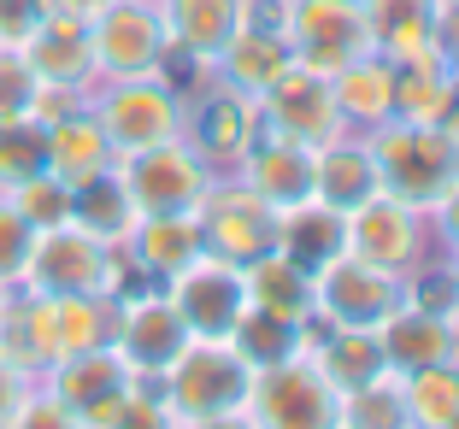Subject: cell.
Listing matches in <instances>:
<instances>
[{
  "label": "cell",
  "mask_w": 459,
  "mask_h": 429,
  "mask_svg": "<svg viewBox=\"0 0 459 429\" xmlns=\"http://www.w3.org/2000/svg\"><path fill=\"white\" fill-rule=\"evenodd\" d=\"M6 295H13V288H0V306H6Z\"/></svg>",
  "instance_id": "681fc988"
},
{
  "label": "cell",
  "mask_w": 459,
  "mask_h": 429,
  "mask_svg": "<svg viewBox=\"0 0 459 429\" xmlns=\"http://www.w3.org/2000/svg\"><path fill=\"white\" fill-rule=\"evenodd\" d=\"M41 376H48V394H54L59 406H71L89 429L107 424L124 406V394L135 389V371L124 365V353L112 347V341L107 347H89V353H71V359H54Z\"/></svg>",
  "instance_id": "8fae6325"
},
{
  "label": "cell",
  "mask_w": 459,
  "mask_h": 429,
  "mask_svg": "<svg viewBox=\"0 0 459 429\" xmlns=\"http://www.w3.org/2000/svg\"><path fill=\"white\" fill-rule=\"evenodd\" d=\"M112 165H118V153H112L107 130H100V118L89 107H77L59 124H48V176H59L65 188L95 183V176L112 171Z\"/></svg>",
  "instance_id": "ffe728a7"
},
{
  "label": "cell",
  "mask_w": 459,
  "mask_h": 429,
  "mask_svg": "<svg viewBox=\"0 0 459 429\" xmlns=\"http://www.w3.org/2000/svg\"><path fill=\"white\" fill-rule=\"evenodd\" d=\"M71 224H82L89 236H100V242H124V236H130L135 229V206H130V194H124L118 171L71 188Z\"/></svg>",
  "instance_id": "4dcf8cb0"
},
{
  "label": "cell",
  "mask_w": 459,
  "mask_h": 429,
  "mask_svg": "<svg viewBox=\"0 0 459 429\" xmlns=\"http://www.w3.org/2000/svg\"><path fill=\"white\" fill-rule=\"evenodd\" d=\"M336 89V107L348 130H377V124L394 118V65L383 54H359L330 77Z\"/></svg>",
  "instance_id": "d4e9b609"
},
{
  "label": "cell",
  "mask_w": 459,
  "mask_h": 429,
  "mask_svg": "<svg viewBox=\"0 0 459 429\" xmlns=\"http://www.w3.org/2000/svg\"><path fill=\"white\" fill-rule=\"evenodd\" d=\"M30 247H36V229H30L24 212L0 194V288H18V277H24V265H30Z\"/></svg>",
  "instance_id": "f35d334b"
},
{
  "label": "cell",
  "mask_w": 459,
  "mask_h": 429,
  "mask_svg": "<svg viewBox=\"0 0 459 429\" xmlns=\"http://www.w3.org/2000/svg\"><path fill=\"white\" fill-rule=\"evenodd\" d=\"M277 206H265L242 176H224V183H206L201 206H195V224H201V247L224 265L247 270L254 259L277 253Z\"/></svg>",
  "instance_id": "3957f363"
},
{
  "label": "cell",
  "mask_w": 459,
  "mask_h": 429,
  "mask_svg": "<svg viewBox=\"0 0 459 429\" xmlns=\"http://www.w3.org/2000/svg\"><path fill=\"white\" fill-rule=\"evenodd\" d=\"M247 389H254V365L230 347V336H195L165 371V400L177 417L242 412Z\"/></svg>",
  "instance_id": "7a4b0ae2"
},
{
  "label": "cell",
  "mask_w": 459,
  "mask_h": 429,
  "mask_svg": "<svg viewBox=\"0 0 459 429\" xmlns=\"http://www.w3.org/2000/svg\"><path fill=\"white\" fill-rule=\"evenodd\" d=\"M89 112L100 118L112 153H142L153 142H171L183 135V94L171 89L165 77H124L107 82L100 94H89Z\"/></svg>",
  "instance_id": "8992f818"
},
{
  "label": "cell",
  "mask_w": 459,
  "mask_h": 429,
  "mask_svg": "<svg viewBox=\"0 0 459 429\" xmlns=\"http://www.w3.org/2000/svg\"><path fill=\"white\" fill-rule=\"evenodd\" d=\"M447 77H454V94H459V47L447 54Z\"/></svg>",
  "instance_id": "7dc6e473"
},
{
  "label": "cell",
  "mask_w": 459,
  "mask_h": 429,
  "mask_svg": "<svg viewBox=\"0 0 459 429\" xmlns=\"http://www.w3.org/2000/svg\"><path fill=\"white\" fill-rule=\"evenodd\" d=\"M100 429H183V417L165 400V376H135V389Z\"/></svg>",
  "instance_id": "d590c367"
},
{
  "label": "cell",
  "mask_w": 459,
  "mask_h": 429,
  "mask_svg": "<svg viewBox=\"0 0 459 429\" xmlns=\"http://www.w3.org/2000/svg\"><path fill=\"white\" fill-rule=\"evenodd\" d=\"M230 347L242 353L254 371H271L300 353V323L277 318V312H259V306H242V318L230 323Z\"/></svg>",
  "instance_id": "1f68e13d"
},
{
  "label": "cell",
  "mask_w": 459,
  "mask_h": 429,
  "mask_svg": "<svg viewBox=\"0 0 459 429\" xmlns=\"http://www.w3.org/2000/svg\"><path fill=\"white\" fill-rule=\"evenodd\" d=\"M447 282H454V323H459V247H447Z\"/></svg>",
  "instance_id": "bcb514c9"
},
{
  "label": "cell",
  "mask_w": 459,
  "mask_h": 429,
  "mask_svg": "<svg viewBox=\"0 0 459 429\" xmlns=\"http://www.w3.org/2000/svg\"><path fill=\"white\" fill-rule=\"evenodd\" d=\"M312 300H318V312H325L336 330H377L389 312L406 306V288H401L394 270L342 253L312 277Z\"/></svg>",
  "instance_id": "9c48e42d"
},
{
  "label": "cell",
  "mask_w": 459,
  "mask_h": 429,
  "mask_svg": "<svg viewBox=\"0 0 459 429\" xmlns=\"http://www.w3.org/2000/svg\"><path fill=\"white\" fill-rule=\"evenodd\" d=\"M30 394V376L24 371H13V365L0 359V429H6V417L18 412V400Z\"/></svg>",
  "instance_id": "7bdbcfd3"
},
{
  "label": "cell",
  "mask_w": 459,
  "mask_h": 429,
  "mask_svg": "<svg viewBox=\"0 0 459 429\" xmlns=\"http://www.w3.org/2000/svg\"><path fill=\"white\" fill-rule=\"evenodd\" d=\"M48 171V124H0V194Z\"/></svg>",
  "instance_id": "e575fe53"
},
{
  "label": "cell",
  "mask_w": 459,
  "mask_h": 429,
  "mask_svg": "<svg viewBox=\"0 0 459 429\" xmlns=\"http://www.w3.org/2000/svg\"><path fill=\"white\" fill-rule=\"evenodd\" d=\"M259 118H265V130L295 135L307 148H325V142H336V135L348 130L330 77L325 71H307V65H289L283 77L259 94Z\"/></svg>",
  "instance_id": "30bf717a"
},
{
  "label": "cell",
  "mask_w": 459,
  "mask_h": 429,
  "mask_svg": "<svg viewBox=\"0 0 459 429\" xmlns=\"http://www.w3.org/2000/svg\"><path fill=\"white\" fill-rule=\"evenodd\" d=\"M160 18L171 47L195 54L201 65H218V54L242 30V0H160Z\"/></svg>",
  "instance_id": "603a6c76"
},
{
  "label": "cell",
  "mask_w": 459,
  "mask_h": 429,
  "mask_svg": "<svg viewBox=\"0 0 459 429\" xmlns=\"http://www.w3.org/2000/svg\"><path fill=\"white\" fill-rule=\"evenodd\" d=\"M295 65V54H289V41L277 36V30H236V41H230L224 54H218V77H224V89L236 94H265L271 82L283 77V71Z\"/></svg>",
  "instance_id": "4316f807"
},
{
  "label": "cell",
  "mask_w": 459,
  "mask_h": 429,
  "mask_svg": "<svg viewBox=\"0 0 459 429\" xmlns=\"http://www.w3.org/2000/svg\"><path fill=\"white\" fill-rule=\"evenodd\" d=\"M406 429H412V424H406Z\"/></svg>",
  "instance_id": "f907efd6"
},
{
  "label": "cell",
  "mask_w": 459,
  "mask_h": 429,
  "mask_svg": "<svg viewBox=\"0 0 459 429\" xmlns=\"http://www.w3.org/2000/svg\"><path fill=\"white\" fill-rule=\"evenodd\" d=\"M336 429H342V424H336Z\"/></svg>",
  "instance_id": "816d5d0a"
},
{
  "label": "cell",
  "mask_w": 459,
  "mask_h": 429,
  "mask_svg": "<svg viewBox=\"0 0 459 429\" xmlns=\"http://www.w3.org/2000/svg\"><path fill=\"white\" fill-rule=\"evenodd\" d=\"M242 412L254 429H336L342 394L330 389V376L307 353H295V359L271 365V371H254Z\"/></svg>",
  "instance_id": "5b68a950"
},
{
  "label": "cell",
  "mask_w": 459,
  "mask_h": 429,
  "mask_svg": "<svg viewBox=\"0 0 459 429\" xmlns=\"http://www.w3.org/2000/svg\"><path fill=\"white\" fill-rule=\"evenodd\" d=\"M259 135H265V118H259L254 94L212 89V94L183 100V142H189L212 171H218V165H242Z\"/></svg>",
  "instance_id": "7c38bea8"
},
{
  "label": "cell",
  "mask_w": 459,
  "mask_h": 429,
  "mask_svg": "<svg viewBox=\"0 0 459 429\" xmlns=\"http://www.w3.org/2000/svg\"><path fill=\"white\" fill-rule=\"evenodd\" d=\"M112 171H118V183H124V194H130L135 218L195 212L201 194H206V183H212V165H206L183 135L153 142V148H142V153H124Z\"/></svg>",
  "instance_id": "277c9868"
},
{
  "label": "cell",
  "mask_w": 459,
  "mask_h": 429,
  "mask_svg": "<svg viewBox=\"0 0 459 429\" xmlns=\"http://www.w3.org/2000/svg\"><path fill=\"white\" fill-rule=\"evenodd\" d=\"M165 295H171L177 312H183L189 336H230V323L242 318V306H247L242 270L224 265V259H212V253H201L189 270H177V277L165 282Z\"/></svg>",
  "instance_id": "9a60e30c"
},
{
  "label": "cell",
  "mask_w": 459,
  "mask_h": 429,
  "mask_svg": "<svg viewBox=\"0 0 459 429\" xmlns=\"http://www.w3.org/2000/svg\"><path fill=\"white\" fill-rule=\"evenodd\" d=\"M130 259L148 270L153 282H171L177 270H189L195 259L206 253L201 247V224L195 212H165V218H135V229L124 236Z\"/></svg>",
  "instance_id": "cb8c5ba5"
},
{
  "label": "cell",
  "mask_w": 459,
  "mask_h": 429,
  "mask_svg": "<svg viewBox=\"0 0 459 429\" xmlns=\"http://www.w3.org/2000/svg\"><path fill=\"white\" fill-rule=\"evenodd\" d=\"M189 323H183V312L171 306V295H130L118 300V330H112V347L124 353V365H130L135 376H165L171 371V359L183 347H189Z\"/></svg>",
  "instance_id": "5bb4252c"
},
{
  "label": "cell",
  "mask_w": 459,
  "mask_h": 429,
  "mask_svg": "<svg viewBox=\"0 0 459 429\" xmlns=\"http://www.w3.org/2000/svg\"><path fill=\"white\" fill-rule=\"evenodd\" d=\"M359 6H365V24H371V47L389 65H412V59L442 54L436 47V0H359Z\"/></svg>",
  "instance_id": "44dd1931"
},
{
  "label": "cell",
  "mask_w": 459,
  "mask_h": 429,
  "mask_svg": "<svg viewBox=\"0 0 459 429\" xmlns=\"http://www.w3.org/2000/svg\"><path fill=\"white\" fill-rule=\"evenodd\" d=\"M41 13H48V0H0V47H18L41 24Z\"/></svg>",
  "instance_id": "60d3db41"
},
{
  "label": "cell",
  "mask_w": 459,
  "mask_h": 429,
  "mask_svg": "<svg viewBox=\"0 0 459 429\" xmlns=\"http://www.w3.org/2000/svg\"><path fill=\"white\" fill-rule=\"evenodd\" d=\"M342 429H406V394H401V371H377L359 389H342Z\"/></svg>",
  "instance_id": "836d02e7"
},
{
  "label": "cell",
  "mask_w": 459,
  "mask_h": 429,
  "mask_svg": "<svg viewBox=\"0 0 459 429\" xmlns=\"http://www.w3.org/2000/svg\"><path fill=\"white\" fill-rule=\"evenodd\" d=\"M242 183L254 188L265 206L289 212V206L312 201V188H318V148H307V142H295V135L265 130L242 159Z\"/></svg>",
  "instance_id": "2e32d148"
},
{
  "label": "cell",
  "mask_w": 459,
  "mask_h": 429,
  "mask_svg": "<svg viewBox=\"0 0 459 429\" xmlns=\"http://www.w3.org/2000/svg\"><path fill=\"white\" fill-rule=\"evenodd\" d=\"M442 429H459V412H454V417H447V424H442Z\"/></svg>",
  "instance_id": "c3c4849f"
},
{
  "label": "cell",
  "mask_w": 459,
  "mask_h": 429,
  "mask_svg": "<svg viewBox=\"0 0 459 429\" xmlns=\"http://www.w3.org/2000/svg\"><path fill=\"white\" fill-rule=\"evenodd\" d=\"M401 394H406V424L412 429H442L459 412V359L401 371Z\"/></svg>",
  "instance_id": "d6a6232c"
},
{
  "label": "cell",
  "mask_w": 459,
  "mask_h": 429,
  "mask_svg": "<svg viewBox=\"0 0 459 429\" xmlns=\"http://www.w3.org/2000/svg\"><path fill=\"white\" fill-rule=\"evenodd\" d=\"M377 341H383V359H389L394 371H424V365L459 359V323L447 318V312L401 306L377 323Z\"/></svg>",
  "instance_id": "d6986e66"
},
{
  "label": "cell",
  "mask_w": 459,
  "mask_h": 429,
  "mask_svg": "<svg viewBox=\"0 0 459 429\" xmlns=\"http://www.w3.org/2000/svg\"><path fill=\"white\" fill-rule=\"evenodd\" d=\"M36 300V323H41V353L48 365L71 359V353H89V347H107L112 330H118V300L112 295H59V300Z\"/></svg>",
  "instance_id": "ac0fdd59"
},
{
  "label": "cell",
  "mask_w": 459,
  "mask_h": 429,
  "mask_svg": "<svg viewBox=\"0 0 459 429\" xmlns=\"http://www.w3.org/2000/svg\"><path fill=\"white\" fill-rule=\"evenodd\" d=\"M183 429H254L247 412H212V417H183Z\"/></svg>",
  "instance_id": "ee69618b"
},
{
  "label": "cell",
  "mask_w": 459,
  "mask_h": 429,
  "mask_svg": "<svg viewBox=\"0 0 459 429\" xmlns=\"http://www.w3.org/2000/svg\"><path fill=\"white\" fill-rule=\"evenodd\" d=\"M348 253L406 277V270L424 259V212L377 188L371 201H359L348 212Z\"/></svg>",
  "instance_id": "4fadbf2b"
},
{
  "label": "cell",
  "mask_w": 459,
  "mask_h": 429,
  "mask_svg": "<svg viewBox=\"0 0 459 429\" xmlns=\"http://www.w3.org/2000/svg\"><path fill=\"white\" fill-rule=\"evenodd\" d=\"M377 188H383L377 183V159H371V148L353 142L348 130L318 148V188H312V201L336 206V212H353V206L371 201Z\"/></svg>",
  "instance_id": "484cf974"
},
{
  "label": "cell",
  "mask_w": 459,
  "mask_h": 429,
  "mask_svg": "<svg viewBox=\"0 0 459 429\" xmlns=\"http://www.w3.org/2000/svg\"><path fill=\"white\" fill-rule=\"evenodd\" d=\"M6 429H89V424H82L71 406H59L48 389H36V382H30V394L18 400V412L6 417Z\"/></svg>",
  "instance_id": "ab89813d"
},
{
  "label": "cell",
  "mask_w": 459,
  "mask_h": 429,
  "mask_svg": "<svg viewBox=\"0 0 459 429\" xmlns=\"http://www.w3.org/2000/svg\"><path fill=\"white\" fill-rule=\"evenodd\" d=\"M277 253L295 259L307 277H318L330 259L348 253V212H336V206H325V201L289 206V212L277 218Z\"/></svg>",
  "instance_id": "7402d4cb"
},
{
  "label": "cell",
  "mask_w": 459,
  "mask_h": 429,
  "mask_svg": "<svg viewBox=\"0 0 459 429\" xmlns=\"http://www.w3.org/2000/svg\"><path fill=\"white\" fill-rule=\"evenodd\" d=\"M107 0H48V13H71V18H95Z\"/></svg>",
  "instance_id": "f6af8a7d"
},
{
  "label": "cell",
  "mask_w": 459,
  "mask_h": 429,
  "mask_svg": "<svg viewBox=\"0 0 459 429\" xmlns=\"http://www.w3.org/2000/svg\"><path fill=\"white\" fill-rule=\"evenodd\" d=\"M283 41H289V54H295V65L325 71V77H336L359 54H377L359 0H289Z\"/></svg>",
  "instance_id": "52a82bcc"
},
{
  "label": "cell",
  "mask_w": 459,
  "mask_h": 429,
  "mask_svg": "<svg viewBox=\"0 0 459 429\" xmlns=\"http://www.w3.org/2000/svg\"><path fill=\"white\" fill-rule=\"evenodd\" d=\"M454 112V77H447V59H412V65H394V118L401 124H442Z\"/></svg>",
  "instance_id": "f1b7e54d"
},
{
  "label": "cell",
  "mask_w": 459,
  "mask_h": 429,
  "mask_svg": "<svg viewBox=\"0 0 459 429\" xmlns=\"http://www.w3.org/2000/svg\"><path fill=\"white\" fill-rule=\"evenodd\" d=\"M36 94H41V77L30 71L24 47H0V124L36 118Z\"/></svg>",
  "instance_id": "74e56055"
},
{
  "label": "cell",
  "mask_w": 459,
  "mask_h": 429,
  "mask_svg": "<svg viewBox=\"0 0 459 429\" xmlns=\"http://www.w3.org/2000/svg\"><path fill=\"white\" fill-rule=\"evenodd\" d=\"M371 159H377V183L383 194H394V201L419 206V212H430L436 201L447 194V183L459 176V142L442 130V124H377L371 130Z\"/></svg>",
  "instance_id": "6da1fadb"
},
{
  "label": "cell",
  "mask_w": 459,
  "mask_h": 429,
  "mask_svg": "<svg viewBox=\"0 0 459 429\" xmlns=\"http://www.w3.org/2000/svg\"><path fill=\"white\" fill-rule=\"evenodd\" d=\"M6 201L24 212V224L30 229H54V224H71V188L59 183V176H30V183H18V188H6Z\"/></svg>",
  "instance_id": "8d00e7d4"
},
{
  "label": "cell",
  "mask_w": 459,
  "mask_h": 429,
  "mask_svg": "<svg viewBox=\"0 0 459 429\" xmlns=\"http://www.w3.org/2000/svg\"><path fill=\"white\" fill-rule=\"evenodd\" d=\"M89 36H95V71L107 82L160 77L165 41H171L165 18H160V0H107L89 18Z\"/></svg>",
  "instance_id": "ba28073f"
},
{
  "label": "cell",
  "mask_w": 459,
  "mask_h": 429,
  "mask_svg": "<svg viewBox=\"0 0 459 429\" xmlns=\"http://www.w3.org/2000/svg\"><path fill=\"white\" fill-rule=\"evenodd\" d=\"M430 218H436V229H442V242L447 247H459V176L447 183V194L430 206Z\"/></svg>",
  "instance_id": "b9f144b4"
},
{
  "label": "cell",
  "mask_w": 459,
  "mask_h": 429,
  "mask_svg": "<svg viewBox=\"0 0 459 429\" xmlns=\"http://www.w3.org/2000/svg\"><path fill=\"white\" fill-rule=\"evenodd\" d=\"M24 59L41 82L54 89H95V36H89V18H71V13H41V24L30 30L24 41Z\"/></svg>",
  "instance_id": "e0dca14e"
},
{
  "label": "cell",
  "mask_w": 459,
  "mask_h": 429,
  "mask_svg": "<svg viewBox=\"0 0 459 429\" xmlns=\"http://www.w3.org/2000/svg\"><path fill=\"white\" fill-rule=\"evenodd\" d=\"M307 359L330 376V389H336V394H342V389H359V382H371L377 371H389L377 330H336V336L318 341Z\"/></svg>",
  "instance_id": "f546056e"
},
{
  "label": "cell",
  "mask_w": 459,
  "mask_h": 429,
  "mask_svg": "<svg viewBox=\"0 0 459 429\" xmlns=\"http://www.w3.org/2000/svg\"><path fill=\"white\" fill-rule=\"evenodd\" d=\"M242 288H247V306L277 312V318H289V323H300L312 306H318V300H312V277L283 253L254 259V265L242 270Z\"/></svg>",
  "instance_id": "83f0119b"
}]
</instances>
